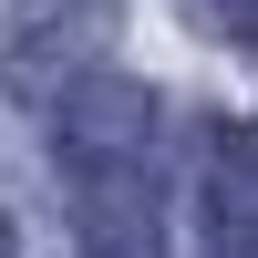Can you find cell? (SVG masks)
Returning a JSON list of instances; mask_svg holds the SVG:
<instances>
[{"label":"cell","mask_w":258,"mask_h":258,"mask_svg":"<svg viewBox=\"0 0 258 258\" xmlns=\"http://www.w3.org/2000/svg\"><path fill=\"white\" fill-rule=\"evenodd\" d=\"M0 258H21V217H11V207H0Z\"/></svg>","instance_id":"obj_7"},{"label":"cell","mask_w":258,"mask_h":258,"mask_svg":"<svg viewBox=\"0 0 258 258\" xmlns=\"http://www.w3.org/2000/svg\"><path fill=\"white\" fill-rule=\"evenodd\" d=\"M145 145H155V93H145L135 73H93V83L62 93V165H73V186L135 176Z\"/></svg>","instance_id":"obj_2"},{"label":"cell","mask_w":258,"mask_h":258,"mask_svg":"<svg viewBox=\"0 0 258 258\" xmlns=\"http://www.w3.org/2000/svg\"><path fill=\"white\" fill-rule=\"evenodd\" d=\"M207 197H258V124H207Z\"/></svg>","instance_id":"obj_4"},{"label":"cell","mask_w":258,"mask_h":258,"mask_svg":"<svg viewBox=\"0 0 258 258\" xmlns=\"http://www.w3.org/2000/svg\"><path fill=\"white\" fill-rule=\"evenodd\" d=\"M207 227H217V258H258V197H207Z\"/></svg>","instance_id":"obj_5"},{"label":"cell","mask_w":258,"mask_h":258,"mask_svg":"<svg viewBox=\"0 0 258 258\" xmlns=\"http://www.w3.org/2000/svg\"><path fill=\"white\" fill-rule=\"evenodd\" d=\"M73 227H83L103 258H155V248H145V238H155V207H145L135 176H93V186H73Z\"/></svg>","instance_id":"obj_3"},{"label":"cell","mask_w":258,"mask_h":258,"mask_svg":"<svg viewBox=\"0 0 258 258\" xmlns=\"http://www.w3.org/2000/svg\"><path fill=\"white\" fill-rule=\"evenodd\" d=\"M103 52H114V0H11L0 11V93L21 103L93 83Z\"/></svg>","instance_id":"obj_1"},{"label":"cell","mask_w":258,"mask_h":258,"mask_svg":"<svg viewBox=\"0 0 258 258\" xmlns=\"http://www.w3.org/2000/svg\"><path fill=\"white\" fill-rule=\"evenodd\" d=\"M186 21L207 41H258V0H186Z\"/></svg>","instance_id":"obj_6"}]
</instances>
